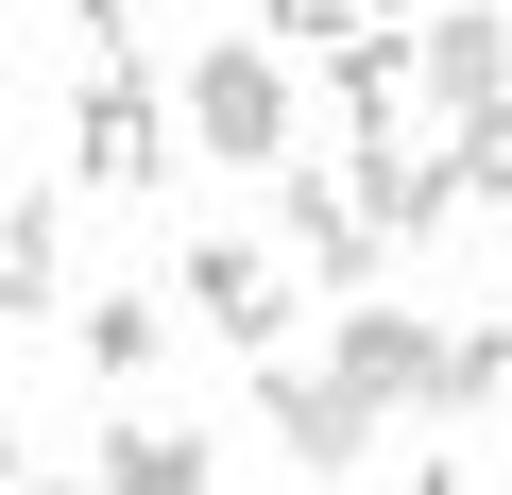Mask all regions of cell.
Here are the masks:
<instances>
[{
  "label": "cell",
  "instance_id": "obj_7",
  "mask_svg": "<svg viewBox=\"0 0 512 495\" xmlns=\"http://www.w3.org/2000/svg\"><path fill=\"white\" fill-rule=\"evenodd\" d=\"M291 257H308V274H342V291H376L393 222L359 205V171H291Z\"/></svg>",
  "mask_w": 512,
  "mask_h": 495
},
{
  "label": "cell",
  "instance_id": "obj_5",
  "mask_svg": "<svg viewBox=\"0 0 512 495\" xmlns=\"http://www.w3.org/2000/svg\"><path fill=\"white\" fill-rule=\"evenodd\" d=\"M410 69H427L444 137H461V120H495V103H512V18H495V0H444V18H410Z\"/></svg>",
  "mask_w": 512,
  "mask_h": 495
},
{
  "label": "cell",
  "instance_id": "obj_3",
  "mask_svg": "<svg viewBox=\"0 0 512 495\" xmlns=\"http://www.w3.org/2000/svg\"><path fill=\"white\" fill-rule=\"evenodd\" d=\"M171 291L205 308V342H222V359H274V342H291V257H274V239H188Z\"/></svg>",
  "mask_w": 512,
  "mask_h": 495
},
{
  "label": "cell",
  "instance_id": "obj_18",
  "mask_svg": "<svg viewBox=\"0 0 512 495\" xmlns=\"http://www.w3.org/2000/svg\"><path fill=\"white\" fill-rule=\"evenodd\" d=\"M376 18H393V0H376Z\"/></svg>",
  "mask_w": 512,
  "mask_h": 495
},
{
  "label": "cell",
  "instance_id": "obj_9",
  "mask_svg": "<svg viewBox=\"0 0 512 495\" xmlns=\"http://www.w3.org/2000/svg\"><path fill=\"white\" fill-rule=\"evenodd\" d=\"M325 103H342V137H410V103H427L410 35H376V18H359V35L325 52Z\"/></svg>",
  "mask_w": 512,
  "mask_h": 495
},
{
  "label": "cell",
  "instance_id": "obj_14",
  "mask_svg": "<svg viewBox=\"0 0 512 495\" xmlns=\"http://www.w3.org/2000/svg\"><path fill=\"white\" fill-rule=\"evenodd\" d=\"M359 18H376V0H256V35H291V52H342Z\"/></svg>",
  "mask_w": 512,
  "mask_h": 495
},
{
  "label": "cell",
  "instance_id": "obj_10",
  "mask_svg": "<svg viewBox=\"0 0 512 495\" xmlns=\"http://www.w3.org/2000/svg\"><path fill=\"white\" fill-rule=\"evenodd\" d=\"M103 495H205V427L120 410V427H103Z\"/></svg>",
  "mask_w": 512,
  "mask_h": 495
},
{
  "label": "cell",
  "instance_id": "obj_1",
  "mask_svg": "<svg viewBox=\"0 0 512 495\" xmlns=\"http://www.w3.org/2000/svg\"><path fill=\"white\" fill-rule=\"evenodd\" d=\"M256 427H274L291 478H359V461H376V393H359L342 359H325V376H308V359H256Z\"/></svg>",
  "mask_w": 512,
  "mask_h": 495
},
{
  "label": "cell",
  "instance_id": "obj_6",
  "mask_svg": "<svg viewBox=\"0 0 512 495\" xmlns=\"http://www.w3.org/2000/svg\"><path fill=\"white\" fill-rule=\"evenodd\" d=\"M342 376H359L376 410H444V325H427V308H376V291H342Z\"/></svg>",
  "mask_w": 512,
  "mask_h": 495
},
{
  "label": "cell",
  "instance_id": "obj_12",
  "mask_svg": "<svg viewBox=\"0 0 512 495\" xmlns=\"http://www.w3.org/2000/svg\"><path fill=\"white\" fill-rule=\"evenodd\" d=\"M154 342H171V308H86V325H69L86 376H154Z\"/></svg>",
  "mask_w": 512,
  "mask_h": 495
},
{
  "label": "cell",
  "instance_id": "obj_13",
  "mask_svg": "<svg viewBox=\"0 0 512 495\" xmlns=\"http://www.w3.org/2000/svg\"><path fill=\"white\" fill-rule=\"evenodd\" d=\"M444 154H461V205H495V222H512V103H495V120H461Z\"/></svg>",
  "mask_w": 512,
  "mask_h": 495
},
{
  "label": "cell",
  "instance_id": "obj_2",
  "mask_svg": "<svg viewBox=\"0 0 512 495\" xmlns=\"http://www.w3.org/2000/svg\"><path fill=\"white\" fill-rule=\"evenodd\" d=\"M171 120H188V103H154V86H137V52H103V69L69 86V188H154Z\"/></svg>",
  "mask_w": 512,
  "mask_h": 495
},
{
  "label": "cell",
  "instance_id": "obj_8",
  "mask_svg": "<svg viewBox=\"0 0 512 495\" xmlns=\"http://www.w3.org/2000/svg\"><path fill=\"white\" fill-rule=\"evenodd\" d=\"M342 171H359V205L393 222V257H410V239H444V222H461V154H410V137H359Z\"/></svg>",
  "mask_w": 512,
  "mask_h": 495
},
{
  "label": "cell",
  "instance_id": "obj_4",
  "mask_svg": "<svg viewBox=\"0 0 512 495\" xmlns=\"http://www.w3.org/2000/svg\"><path fill=\"white\" fill-rule=\"evenodd\" d=\"M171 103H188V137H205L222 171H274V154H291V86H274V52H188Z\"/></svg>",
  "mask_w": 512,
  "mask_h": 495
},
{
  "label": "cell",
  "instance_id": "obj_11",
  "mask_svg": "<svg viewBox=\"0 0 512 495\" xmlns=\"http://www.w3.org/2000/svg\"><path fill=\"white\" fill-rule=\"evenodd\" d=\"M0 308L52 325V188H18V222H0Z\"/></svg>",
  "mask_w": 512,
  "mask_h": 495
},
{
  "label": "cell",
  "instance_id": "obj_17",
  "mask_svg": "<svg viewBox=\"0 0 512 495\" xmlns=\"http://www.w3.org/2000/svg\"><path fill=\"white\" fill-rule=\"evenodd\" d=\"M18 495H69V478H18Z\"/></svg>",
  "mask_w": 512,
  "mask_h": 495
},
{
  "label": "cell",
  "instance_id": "obj_15",
  "mask_svg": "<svg viewBox=\"0 0 512 495\" xmlns=\"http://www.w3.org/2000/svg\"><path fill=\"white\" fill-rule=\"evenodd\" d=\"M69 52L103 69V52H137V0H69Z\"/></svg>",
  "mask_w": 512,
  "mask_h": 495
},
{
  "label": "cell",
  "instance_id": "obj_16",
  "mask_svg": "<svg viewBox=\"0 0 512 495\" xmlns=\"http://www.w3.org/2000/svg\"><path fill=\"white\" fill-rule=\"evenodd\" d=\"M410 495H461V461H427V478H410Z\"/></svg>",
  "mask_w": 512,
  "mask_h": 495
}]
</instances>
